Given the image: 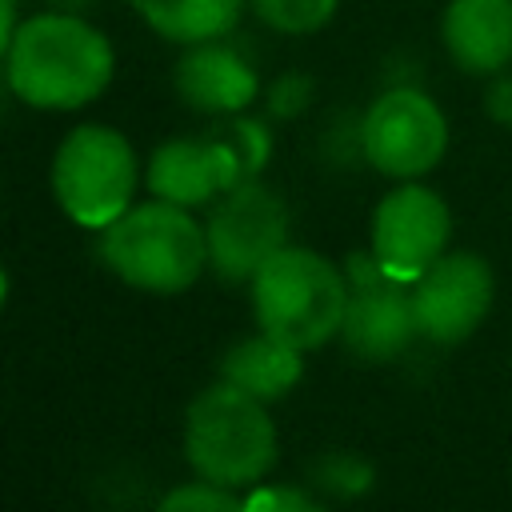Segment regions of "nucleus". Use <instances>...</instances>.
<instances>
[{"mask_svg": "<svg viewBox=\"0 0 512 512\" xmlns=\"http://www.w3.org/2000/svg\"><path fill=\"white\" fill-rule=\"evenodd\" d=\"M116 76L112 40L76 12H36L20 20L8 56V92L36 112H76L108 92Z\"/></svg>", "mask_w": 512, "mask_h": 512, "instance_id": "1", "label": "nucleus"}, {"mask_svg": "<svg viewBox=\"0 0 512 512\" xmlns=\"http://www.w3.org/2000/svg\"><path fill=\"white\" fill-rule=\"evenodd\" d=\"M100 256L128 288L176 296L208 268V236L192 208L156 196L132 204L100 232Z\"/></svg>", "mask_w": 512, "mask_h": 512, "instance_id": "2", "label": "nucleus"}, {"mask_svg": "<svg viewBox=\"0 0 512 512\" xmlns=\"http://www.w3.org/2000/svg\"><path fill=\"white\" fill-rule=\"evenodd\" d=\"M184 456L200 480L248 488L276 464V424L264 400L220 380L208 384L184 412Z\"/></svg>", "mask_w": 512, "mask_h": 512, "instance_id": "3", "label": "nucleus"}, {"mask_svg": "<svg viewBox=\"0 0 512 512\" xmlns=\"http://www.w3.org/2000/svg\"><path fill=\"white\" fill-rule=\"evenodd\" d=\"M348 276L312 248L284 244L252 276V308L260 332L308 352L328 344L348 312Z\"/></svg>", "mask_w": 512, "mask_h": 512, "instance_id": "4", "label": "nucleus"}, {"mask_svg": "<svg viewBox=\"0 0 512 512\" xmlns=\"http://www.w3.org/2000/svg\"><path fill=\"white\" fill-rule=\"evenodd\" d=\"M52 196L80 228L104 232L132 208L140 164L132 140L112 124H76L52 156Z\"/></svg>", "mask_w": 512, "mask_h": 512, "instance_id": "5", "label": "nucleus"}, {"mask_svg": "<svg viewBox=\"0 0 512 512\" xmlns=\"http://www.w3.org/2000/svg\"><path fill=\"white\" fill-rule=\"evenodd\" d=\"M360 156L388 180H420L448 152V116L416 84L384 88L360 116Z\"/></svg>", "mask_w": 512, "mask_h": 512, "instance_id": "6", "label": "nucleus"}, {"mask_svg": "<svg viewBox=\"0 0 512 512\" xmlns=\"http://www.w3.org/2000/svg\"><path fill=\"white\" fill-rule=\"evenodd\" d=\"M204 236H208V268L216 276L252 280L288 244V208L268 184L240 180L216 200Z\"/></svg>", "mask_w": 512, "mask_h": 512, "instance_id": "7", "label": "nucleus"}, {"mask_svg": "<svg viewBox=\"0 0 512 512\" xmlns=\"http://www.w3.org/2000/svg\"><path fill=\"white\" fill-rule=\"evenodd\" d=\"M448 236L452 212L444 196L420 180H396L372 212V256L400 284L420 280L444 256Z\"/></svg>", "mask_w": 512, "mask_h": 512, "instance_id": "8", "label": "nucleus"}, {"mask_svg": "<svg viewBox=\"0 0 512 512\" xmlns=\"http://www.w3.org/2000/svg\"><path fill=\"white\" fill-rule=\"evenodd\" d=\"M416 332L432 344H460L468 340L496 296V280L484 256L476 252H444L420 280L408 284Z\"/></svg>", "mask_w": 512, "mask_h": 512, "instance_id": "9", "label": "nucleus"}, {"mask_svg": "<svg viewBox=\"0 0 512 512\" xmlns=\"http://www.w3.org/2000/svg\"><path fill=\"white\" fill-rule=\"evenodd\" d=\"M148 192L180 204V208H200L212 204L216 196H224L228 188H236L244 180V168L232 152V144L224 140V132L216 136H176L164 140L152 156H148Z\"/></svg>", "mask_w": 512, "mask_h": 512, "instance_id": "10", "label": "nucleus"}, {"mask_svg": "<svg viewBox=\"0 0 512 512\" xmlns=\"http://www.w3.org/2000/svg\"><path fill=\"white\" fill-rule=\"evenodd\" d=\"M172 84L188 108L208 116H240L260 96L256 68L224 40L188 44L172 68Z\"/></svg>", "mask_w": 512, "mask_h": 512, "instance_id": "11", "label": "nucleus"}, {"mask_svg": "<svg viewBox=\"0 0 512 512\" xmlns=\"http://www.w3.org/2000/svg\"><path fill=\"white\" fill-rule=\"evenodd\" d=\"M440 44L456 72L488 80L512 68V0H448Z\"/></svg>", "mask_w": 512, "mask_h": 512, "instance_id": "12", "label": "nucleus"}, {"mask_svg": "<svg viewBox=\"0 0 512 512\" xmlns=\"http://www.w3.org/2000/svg\"><path fill=\"white\" fill-rule=\"evenodd\" d=\"M408 284L400 280H376L364 288L348 292V312L340 324V336L348 344V352H356L360 360L384 364L396 360L416 332V312H412V292H404Z\"/></svg>", "mask_w": 512, "mask_h": 512, "instance_id": "13", "label": "nucleus"}, {"mask_svg": "<svg viewBox=\"0 0 512 512\" xmlns=\"http://www.w3.org/2000/svg\"><path fill=\"white\" fill-rule=\"evenodd\" d=\"M220 372L228 384L244 388L248 396L256 400H280L288 396L300 376H304V360H300V348L260 332V336H248V340H236L224 360H220Z\"/></svg>", "mask_w": 512, "mask_h": 512, "instance_id": "14", "label": "nucleus"}, {"mask_svg": "<svg viewBox=\"0 0 512 512\" xmlns=\"http://www.w3.org/2000/svg\"><path fill=\"white\" fill-rule=\"evenodd\" d=\"M160 40L168 44H204L236 28L248 0H124Z\"/></svg>", "mask_w": 512, "mask_h": 512, "instance_id": "15", "label": "nucleus"}, {"mask_svg": "<svg viewBox=\"0 0 512 512\" xmlns=\"http://www.w3.org/2000/svg\"><path fill=\"white\" fill-rule=\"evenodd\" d=\"M256 20L280 36H312L328 28L340 12V0H248Z\"/></svg>", "mask_w": 512, "mask_h": 512, "instance_id": "16", "label": "nucleus"}, {"mask_svg": "<svg viewBox=\"0 0 512 512\" xmlns=\"http://www.w3.org/2000/svg\"><path fill=\"white\" fill-rule=\"evenodd\" d=\"M316 484L336 496H360L372 488V464L352 452H328L316 460Z\"/></svg>", "mask_w": 512, "mask_h": 512, "instance_id": "17", "label": "nucleus"}, {"mask_svg": "<svg viewBox=\"0 0 512 512\" xmlns=\"http://www.w3.org/2000/svg\"><path fill=\"white\" fill-rule=\"evenodd\" d=\"M156 512H248L244 500L232 496V488H220V484H180L172 488Z\"/></svg>", "mask_w": 512, "mask_h": 512, "instance_id": "18", "label": "nucleus"}, {"mask_svg": "<svg viewBox=\"0 0 512 512\" xmlns=\"http://www.w3.org/2000/svg\"><path fill=\"white\" fill-rule=\"evenodd\" d=\"M224 140L232 144V152H236V160H240V168H244V180H256L260 168H264L268 156H272V136H268V128H264L260 120L236 116V120L224 128Z\"/></svg>", "mask_w": 512, "mask_h": 512, "instance_id": "19", "label": "nucleus"}, {"mask_svg": "<svg viewBox=\"0 0 512 512\" xmlns=\"http://www.w3.org/2000/svg\"><path fill=\"white\" fill-rule=\"evenodd\" d=\"M312 96H316V84H312L308 72H280V76L268 84L264 104H268V112H272L276 120H296V116L312 104Z\"/></svg>", "mask_w": 512, "mask_h": 512, "instance_id": "20", "label": "nucleus"}, {"mask_svg": "<svg viewBox=\"0 0 512 512\" xmlns=\"http://www.w3.org/2000/svg\"><path fill=\"white\" fill-rule=\"evenodd\" d=\"M248 512H324L308 492H300V488H264V492H256L248 504H244Z\"/></svg>", "mask_w": 512, "mask_h": 512, "instance_id": "21", "label": "nucleus"}, {"mask_svg": "<svg viewBox=\"0 0 512 512\" xmlns=\"http://www.w3.org/2000/svg\"><path fill=\"white\" fill-rule=\"evenodd\" d=\"M484 116L500 128H512V68L484 80Z\"/></svg>", "mask_w": 512, "mask_h": 512, "instance_id": "22", "label": "nucleus"}, {"mask_svg": "<svg viewBox=\"0 0 512 512\" xmlns=\"http://www.w3.org/2000/svg\"><path fill=\"white\" fill-rule=\"evenodd\" d=\"M20 28V12H16V0H0V64L8 56V44Z\"/></svg>", "mask_w": 512, "mask_h": 512, "instance_id": "23", "label": "nucleus"}, {"mask_svg": "<svg viewBox=\"0 0 512 512\" xmlns=\"http://www.w3.org/2000/svg\"><path fill=\"white\" fill-rule=\"evenodd\" d=\"M4 300H8V272L0 268V308H4Z\"/></svg>", "mask_w": 512, "mask_h": 512, "instance_id": "24", "label": "nucleus"}]
</instances>
